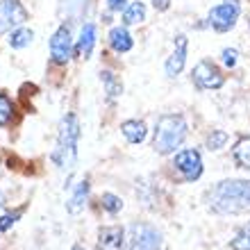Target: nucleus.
I'll list each match as a JSON object with an SVG mask.
<instances>
[{"mask_svg":"<svg viewBox=\"0 0 250 250\" xmlns=\"http://www.w3.org/2000/svg\"><path fill=\"white\" fill-rule=\"evenodd\" d=\"M73 55V34L68 25H60L50 37V60L55 64H68Z\"/></svg>","mask_w":250,"mask_h":250,"instance_id":"1a4fd4ad","label":"nucleus"},{"mask_svg":"<svg viewBox=\"0 0 250 250\" xmlns=\"http://www.w3.org/2000/svg\"><path fill=\"white\" fill-rule=\"evenodd\" d=\"M191 80L198 89H221L225 84V75L221 73L216 64H211L209 60L198 62L191 71Z\"/></svg>","mask_w":250,"mask_h":250,"instance_id":"0eeeda50","label":"nucleus"},{"mask_svg":"<svg viewBox=\"0 0 250 250\" xmlns=\"http://www.w3.org/2000/svg\"><path fill=\"white\" fill-rule=\"evenodd\" d=\"M12 116H14V105H12V100L7 98L5 93H0V127L9 125Z\"/></svg>","mask_w":250,"mask_h":250,"instance_id":"4be33fe9","label":"nucleus"},{"mask_svg":"<svg viewBox=\"0 0 250 250\" xmlns=\"http://www.w3.org/2000/svg\"><path fill=\"white\" fill-rule=\"evenodd\" d=\"M27 19L30 14L21 0H0V34H7L16 27L25 25Z\"/></svg>","mask_w":250,"mask_h":250,"instance_id":"423d86ee","label":"nucleus"},{"mask_svg":"<svg viewBox=\"0 0 250 250\" xmlns=\"http://www.w3.org/2000/svg\"><path fill=\"white\" fill-rule=\"evenodd\" d=\"M232 155H234V162H237L241 168H248L250 171V137L239 139L234 148H232Z\"/></svg>","mask_w":250,"mask_h":250,"instance_id":"6ab92c4d","label":"nucleus"},{"mask_svg":"<svg viewBox=\"0 0 250 250\" xmlns=\"http://www.w3.org/2000/svg\"><path fill=\"white\" fill-rule=\"evenodd\" d=\"M78 144H80V121L75 114H66L62 119L60 134H57V148L50 159L62 171H71L78 162Z\"/></svg>","mask_w":250,"mask_h":250,"instance_id":"f03ea898","label":"nucleus"},{"mask_svg":"<svg viewBox=\"0 0 250 250\" xmlns=\"http://www.w3.org/2000/svg\"><path fill=\"white\" fill-rule=\"evenodd\" d=\"M225 144H228V132L211 130V134L207 137V148H209V150H221Z\"/></svg>","mask_w":250,"mask_h":250,"instance_id":"5701e85b","label":"nucleus"},{"mask_svg":"<svg viewBox=\"0 0 250 250\" xmlns=\"http://www.w3.org/2000/svg\"><path fill=\"white\" fill-rule=\"evenodd\" d=\"M100 203H103V209L109 211V214H119L123 209V200L119 196H114V193H103Z\"/></svg>","mask_w":250,"mask_h":250,"instance_id":"412c9836","label":"nucleus"},{"mask_svg":"<svg viewBox=\"0 0 250 250\" xmlns=\"http://www.w3.org/2000/svg\"><path fill=\"white\" fill-rule=\"evenodd\" d=\"M187 48H189L187 37L185 34H178V37H175V48H173L171 57L166 60V66H164V71H166L168 78L180 75V71L185 68V64H187Z\"/></svg>","mask_w":250,"mask_h":250,"instance_id":"9d476101","label":"nucleus"},{"mask_svg":"<svg viewBox=\"0 0 250 250\" xmlns=\"http://www.w3.org/2000/svg\"><path fill=\"white\" fill-rule=\"evenodd\" d=\"M146 21V5L144 2H130L123 9V23L125 25H139Z\"/></svg>","mask_w":250,"mask_h":250,"instance_id":"f3484780","label":"nucleus"},{"mask_svg":"<svg viewBox=\"0 0 250 250\" xmlns=\"http://www.w3.org/2000/svg\"><path fill=\"white\" fill-rule=\"evenodd\" d=\"M71 250H84V248H82V246H73Z\"/></svg>","mask_w":250,"mask_h":250,"instance_id":"c85d7f7f","label":"nucleus"},{"mask_svg":"<svg viewBox=\"0 0 250 250\" xmlns=\"http://www.w3.org/2000/svg\"><path fill=\"white\" fill-rule=\"evenodd\" d=\"M162 232L150 223H132L127 230V250H162Z\"/></svg>","mask_w":250,"mask_h":250,"instance_id":"20e7f679","label":"nucleus"},{"mask_svg":"<svg viewBox=\"0 0 250 250\" xmlns=\"http://www.w3.org/2000/svg\"><path fill=\"white\" fill-rule=\"evenodd\" d=\"M121 132L130 144H141L148 134V127L144 121H125V123H121Z\"/></svg>","mask_w":250,"mask_h":250,"instance_id":"2eb2a0df","label":"nucleus"},{"mask_svg":"<svg viewBox=\"0 0 250 250\" xmlns=\"http://www.w3.org/2000/svg\"><path fill=\"white\" fill-rule=\"evenodd\" d=\"M100 82L105 86V93H107V100H109V103H114V100L123 93V82H121L112 71H100Z\"/></svg>","mask_w":250,"mask_h":250,"instance_id":"dca6fc26","label":"nucleus"},{"mask_svg":"<svg viewBox=\"0 0 250 250\" xmlns=\"http://www.w3.org/2000/svg\"><path fill=\"white\" fill-rule=\"evenodd\" d=\"M239 14H241V2L239 0H223L221 5L209 9L207 21H209V25L216 32H228V30H232L237 25Z\"/></svg>","mask_w":250,"mask_h":250,"instance_id":"39448f33","label":"nucleus"},{"mask_svg":"<svg viewBox=\"0 0 250 250\" xmlns=\"http://www.w3.org/2000/svg\"><path fill=\"white\" fill-rule=\"evenodd\" d=\"M96 39H98V34H96V25H93V23H86V25L80 30V39H78V46H75L78 57L89 60L91 53H93V46H96Z\"/></svg>","mask_w":250,"mask_h":250,"instance_id":"f8f14e48","label":"nucleus"},{"mask_svg":"<svg viewBox=\"0 0 250 250\" xmlns=\"http://www.w3.org/2000/svg\"><path fill=\"white\" fill-rule=\"evenodd\" d=\"M86 196H89V180H82V182L75 187L73 196L66 200V211H68V214H80V211L84 209Z\"/></svg>","mask_w":250,"mask_h":250,"instance_id":"4468645a","label":"nucleus"},{"mask_svg":"<svg viewBox=\"0 0 250 250\" xmlns=\"http://www.w3.org/2000/svg\"><path fill=\"white\" fill-rule=\"evenodd\" d=\"M173 166L178 168L185 182H196L203 175V157L198 150H180L173 159Z\"/></svg>","mask_w":250,"mask_h":250,"instance_id":"6e6552de","label":"nucleus"},{"mask_svg":"<svg viewBox=\"0 0 250 250\" xmlns=\"http://www.w3.org/2000/svg\"><path fill=\"white\" fill-rule=\"evenodd\" d=\"M207 203L214 214L237 216L250 211V180H221L207 193Z\"/></svg>","mask_w":250,"mask_h":250,"instance_id":"f257e3e1","label":"nucleus"},{"mask_svg":"<svg viewBox=\"0 0 250 250\" xmlns=\"http://www.w3.org/2000/svg\"><path fill=\"white\" fill-rule=\"evenodd\" d=\"M125 230L119 225H107L98 232V250H121L123 248Z\"/></svg>","mask_w":250,"mask_h":250,"instance_id":"9b49d317","label":"nucleus"},{"mask_svg":"<svg viewBox=\"0 0 250 250\" xmlns=\"http://www.w3.org/2000/svg\"><path fill=\"white\" fill-rule=\"evenodd\" d=\"M221 62H223V66H228V68H234L239 62V53L234 48H225L223 53H221Z\"/></svg>","mask_w":250,"mask_h":250,"instance_id":"b1692460","label":"nucleus"},{"mask_svg":"<svg viewBox=\"0 0 250 250\" xmlns=\"http://www.w3.org/2000/svg\"><path fill=\"white\" fill-rule=\"evenodd\" d=\"M232 250H250V223L244 225L241 230L234 234V239L230 241Z\"/></svg>","mask_w":250,"mask_h":250,"instance_id":"aec40b11","label":"nucleus"},{"mask_svg":"<svg viewBox=\"0 0 250 250\" xmlns=\"http://www.w3.org/2000/svg\"><path fill=\"white\" fill-rule=\"evenodd\" d=\"M32 39H34V32L30 30V27H25V25H21V27H16V30H12L9 32V46L12 48H16V50H21V48H25V46H30L32 43Z\"/></svg>","mask_w":250,"mask_h":250,"instance_id":"a211bd4d","label":"nucleus"},{"mask_svg":"<svg viewBox=\"0 0 250 250\" xmlns=\"http://www.w3.org/2000/svg\"><path fill=\"white\" fill-rule=\"evenodd\" d=\"M21 218V211H14V214H5V216H0V232H7L12 228L16 221Z\"/></svg>","mask_w":250,"mask_h":250,"instance_id":"393cba45","label":"nucleus"},{"mask_svg":"<svg viewBox=\"0 0 250 250\" xmlns=\"http://www.w3.org/2000/svg\"><path fill=\"white\" fill-rule=\"evenodd\" d=\"M107 7L112 12H123L125 7H127V0H107Z\"/></svg>","mask_w":250,"mask_h":250,"instance_id":"a878e982","label":"nucleus"},{"mask_svg":"<svg viewBox=\"0 0 250 250\" xmlns=\"http://www.w3.org/2000/svg\"><path fill=\"white\" fill-rule=\"evenodd\" d=\"M2 203H5V196H2V191H0V207H2Z\"/></svg>","mask_w":250,"mask_h":250,"instance_id":"cd10ccee","label":"nucleus"},{"mask_svg":"<svg viewBox=\"0 0 250 250\" xmlns=\"http://www.w3.org/2000/svg\"><path fill=\"white\" fill-rule=\"evenodd\" d=\"M187 121L180 114H164L159 116L157 125H155V137H152V148L159 155H171L175 148L182 146L187 139Z\"/></svg>","mask_w":250,"mask_h":250,"instance_id":"7ed1b4c3","label":"nucleus"},{"mask_svg":"<svg viewBox=\"0 0 250 250\" xmlns=\"http://www.w3.org/2000/svg\"><path fill=\"white\" fill-rule=\"evenodd\" d=\"M152 7H155L157 12H166V9L171 7V0H152Z\"/></svg>","mask_w":250,"mask_h":250,"instance_id":"bb28decb","label":"nucleus"},{"mask_svg":"<svg viewBox=\"0 0 250 250\" xmlns=\"http://www.w3.org/2000/svg\"><path fill=\"white\" fill-rule=\"evenodd\" d=\"M109 46H112V50H116V53H127V50H132V46H134V39H132V34L125 30V27H112L109 30Z\"/></svg>","mask_w":250,"mask_h":250,"instance_id":"ddd939ff","label":"nucleus"}]
</instances>
